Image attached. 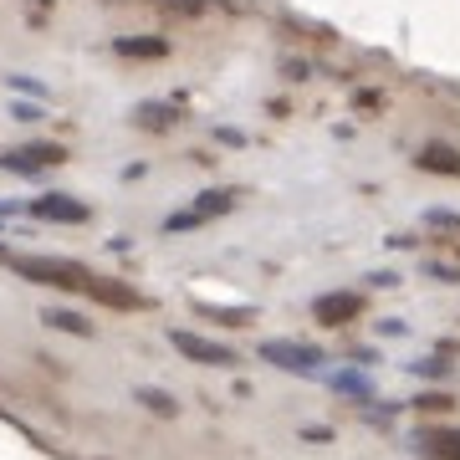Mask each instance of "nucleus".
I'll use <instances>...</instances> for the list:
<instances>
[{
    "mask_svg": "<svg viewBox=\"0 0 460 460\" xmlns=\"http://www.w3.org/2000/svg\"><path fill=\"white\" fill-rule=\"evenodd\" d=\"M31 215H51V220H87V205H77V199H41V205H31Z\"/></svg>",
    "mask_w": 460,
    "mask_h": 460,
    "instance_id": "nucleus-1",
    "label": "nucleus"
},
{
    "mask_svg": "<svg viewBox=\"0 0 460 460\" xmlns=\"http://www.w3.org/2000/svg\"><path fill=\"white\" fill-rule=\"evenodd\" d=\"M174 343L190 353V358H205V363H230L226 348H215V343H199V338H190V332H174Z\"/></svg>",
    "mask_w": 460,
    "mask_h": 460,
    "instance_id": "nucleus-2",
    "label": "nucleus"
},
{
    "mask_svg": "<svg viewBox=\"0 0 460 460\" xmlns=\"http://www.w3.org/2000/svg\"><path fill=\"white\" fill-rule=\"evenodd\" d=\"M353 313H358V296H328V302H317V317L323 323H343Z\"/></svg>",
    "mask_w": 460,
    "mask_h": 460,
    "instance_id": "nucleus-3",
    "label": "nucleus"
},
{
    "mask_svg": "<svg viewBox=\"0 0 460 460\" xmlns=\"http://www.w3.org/2000/svg\"><path fill=\"white\" fill-rule=\"evenodd\" d=\"M266 358L287 363V368H307V363H313V353H296V343H271V348H266Z\"/></svg>",
    "mask_w": 460,
    "mask_h": 460,
    "instance_id": "nucleus-4",
    "label": "nucleus"
},
{
    "mask_svg": "<svg viewBox=\"0 0 460 460\" xmlns=\"http://www.w3.org/2000/svg\"><path fill=\"white\" fill-rule=\"evenodd\" d=\"M118 51H128V57H159L164 41H118Z\"/></svg>",
    "mask_w": 460,
    "mask_h": 460,
    "instance_id": "nucleus-5",
    "label": "nucleus"
}]
</instances>
